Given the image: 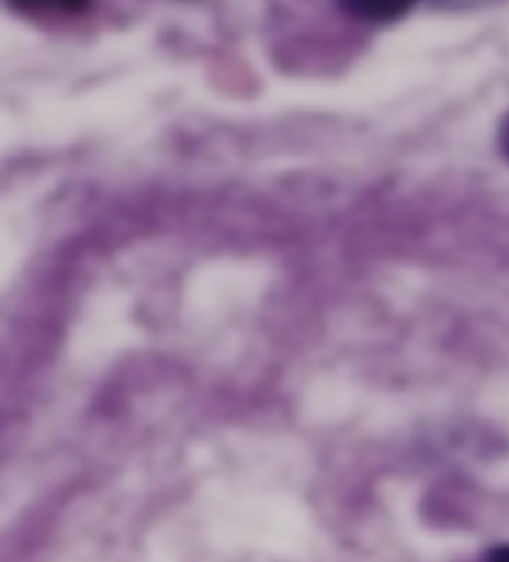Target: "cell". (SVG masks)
Returning <instances> with one entry per match:
<instances>
[{
    "instance_id": "6da1fadb",
    "label": "cell",
    "mask_w": 509,
    "mask_h": 562,
    "mask_svg": "<svg viewBox=\"0 0 509 562\" xmlns=\"http://www.w3.org/2000/svg\"><path fill=\"white\" fill-rule=\"evenodd\" d=\"M418 0H341L343 11L365 23H391L408 13Z\"/></svg>"
},
{
    "instance_id": "7a4b0ae2",
    "label": "cell",
    "mask_w": 509,
    "mask_h": 562,
    "mask_svg": "<svg viewBox=\"0 0 509 562\" xmlns=\"http://www.w3.org/2000/svg\"><path fill=\"white\" fill-rule=\"evenodd\" d=\"M21 11H55V13H80L90 5V0H11Z\"/></svg>"
},
{
    "instance_id": "3957f363",
    "label": "cell",
    "mask_w": 509,
    "mask_h": 562,
    "mask_svg": "<svg viewBox=\"0 0 509 562\" xmlns=\"http://www.w3.org/2000/svg\"><path fill=\"white\" fill-rule=\"evenodd\" d=\"M499 145H502V153L509 159V115L505 117L502 130H499Z\"/></svg>"
},
{
    "instance_id": "277c9868",
    "label": "cell",
    "mask_w": 509,
    "mask_h": 562,
    "mask_svg": "<svg viewBox=\"0 0 509 562\" xmlns=\"http://www.w3.org/2000/svg\"><path fill=\"white\" fill-rule=\"evenodd\" d=\"M487 562H509V546H499L489 552Z\"/></svg>"
}]
</instances>
